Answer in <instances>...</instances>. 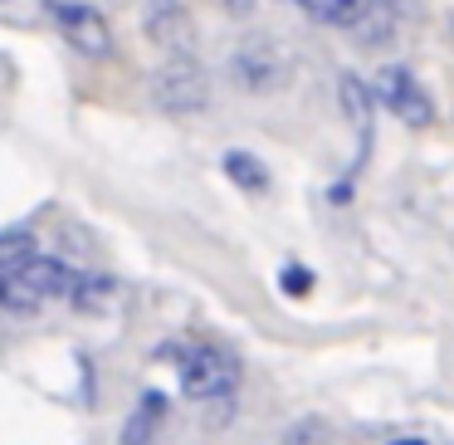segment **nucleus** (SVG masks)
I'll use <instances>...</instances> for the list:
<instances>
[{
	"instance_id": "f257e3e1",
	"label": "nucleus",
	"mask_w": 454,
	"mask_h": 445,
	"mask_svg": "<svg viewBox=\"0 0 454 445\" xmlns=\"http://www.w3.org/2000/svg\"><path fill=\"white\" fill-rule=\"evenodd\" d=\"M74 284H79V274H74L64 259L35 255L30 265L5 269V274H0V304L11 308V314H40L44 298L74 294Z\"/></svg>"
},
{
	"instance_id": "f03ea898",
	"label": "nucleus",
	"mask_w": 454,
	"mask_h": 445,
	"mask_svg": "<svg viewBox=\"0 0 454 445\" xmlns=\"http://www.w3.org/2000/svg\"><path fill=\"white\" fill-rule=\"evenodd\" d=\"M239 382V357L220 343H191L181 353V392L196 396V401H215L230 396Z\"/></svg>"
},
{
	"instance_id": "7ed1b4c3",
	"label": "nucleus",
	"mask_w": 454,
	"mask_h": 445,
	"mask_svg": "<svg viewBox=\"0 0 454 445\" xmlns=\"http://www.w3.org/2000/svg\"><path fill=\"white\" fill-rule=\"evenodd\" d=\"M152 99L167 113H200L210 103V79L191 54H171V60L152 74Z\"/></svg>"
},
{
	"instance_id": "20e7f679",
	"label": "nucleus",
	"mask_w": 454,
	"mask_h": 445,
	"mask_svg": "<svg viewBox=\"0 0 454 445\" xmlns=\"http://www.w3.org/2000/svg\"><path fill=\"white\" fill-rule=\"evenodd\" d=\"M44 11H50V20L59 25V35L79 54H89V60H108L113 54V30L93 5H83V0H50Z\"/></svg>"
},
{
	"instance_id": "39448f33",
	"label": "nucleus",
	"mask_w": 454,
	"mask_h": 445,
	"mask_svg": "<svg viewBox=\"0 0 454 445\" xmlns=\"http://www.w3.org/2000/svg\"><path fill=\"white\" fill-rule=\"evenodd\" d=\"M376 103H386L405 128H430V118H434L430 93L420 89V79L405 64H381V74H376Z\"/></svg>"
},
{
	"instance_id": "423d86ee",
	"label": "nucleus",
	"mask_w": 454,
	"mask_h": 445,
	"mask_svg": "<svg viewBox=\"0 0 454 445\" xmlns=\"http://www.w3.org/2000/svg\"><path fill=\"white\" fill-rule=\"evenodd\" d=\"M230 74H235L239 89L249 93H269L288 79V54L278 50L274 40H249L230 54Z\"/></svg>"
},
{
	"instance_id": "0eeeda50",
	"label": "nucleus",
	"mask_w": 454,
	"mask_h": 445,
	"mask_svg": "<svg viewBox=\"0 0 454 445\" xmlns=\"http://www.w3.org/2000/svg\"><path fill=\"white\" fill-rule=\"evenodd\" d=\"M142 30H147L152 44L171 54H191V15L181 0H147V11H142Z\"/></svg>"
},
{
	"instance_id": "6e6552de",
	"label": "nucleus",
	"mask_w": 454,
	"mask_h": 445,
	"mask_svg": "<svg viewBox=\"0 0 454 445\" xmlns=\"http://www.w3.org/2000/svg\"><path fill=\"white\" fill-rule=\"evenodd\" d=\"M161 416H167V396H161V392H142V401L132 406V416H128V425H122V441L118 445H152Z\"/></svg>"
},
{
	"instance_id": "1a4fd4ad",
	"label": "nucleus",
	"mask_w": 454,
	"mask_h": 445,
	"mask_svg": "<svg viewBox=\"0 0 454 445\" xmlns=\"http://www.w3.org/2000/svg\"><path fill=\"white\" fill-rule=\"evenodd\" d=\"M298 5L323 25H362L372 11V0H298Z\"/></svg>"
},
{
	"instance_id": "9d476101",
	"label": "nucleus",
	"mask_w": 454,
	"mask_h": 445,
	"mask_svg": "<svg viewBox=\"0 0 454 445\" xmlns=\"http://www.w3.org/2000/svg\"><path fill=\"white\" fill-rule=\"evenodd\" d=\"M342 113L356 123V132H362V142L372 147V93H366V83L362 79H352V74H342Z\"/></svg>"
},
{
	"instance_id": "9b49d317",
	"label": "nucleus",
	"mask_w": 454,
	"mask_h": 445,
	"mask_svg": "<svg viewBox=\"0 0 454 445\" xmlns=\"http://www.w3.org/2000/svg\"><path fill=\"white\" fill-rule=\"evenodd\" d=\"M74 308H89V314H113V308H118V284H113V279L79 274V284H74Z\"/></svg>"
},
{
	"instance_id": "f8f14e48",
	"label": "nucleus",
	"mask_w": 454,
	"mask_h": 445,
	"mask_svg": "<svg viewBox=\"0 0 454 445\" xmlns=\"http://www.w3.org/2000/svg\"><path fill=\"white\" fill-rule=\"evenodd\" d=\"M225 177L235 181V187H245V191H269V171H264V162L254 157V152H225Z\"/></svg>"
},
{
	"instance_id": "ddd939ff",
	"label": "nucleus",
	"mask_w": 454,
	"mask_h": 445,
	"mask_svg": "<svg viewBox=\"0 0 454 445\" xmlns=\"http://www.w3.org/2000/svg\"><path fill=\"white\" fill-rule=\"evenodd\" d=\"M35 255H40V245H35L25 230H5V235H0V274H5V269L30 265Z\"/></svg>"
},
{
	"instance_id": "4468645a",
	"label": "nucleus",
	"mask_w": 454,
	"mask_h": 445,
	"mask_svg": "<svg viewBox=\"0 0 454 445\" xmlns=\"http://www.w3.org/2000/svg\"><path fill=\"white\" fill-rule=\"evenodd\" d=\"M313 289V274H308L303 265H288L284 269V294H308Z\"/></svg>"
},
{
	"instance_id": "2eb2a0df",
	"label": "nucleus",
	"mask_w": 454,
	"mask_h": 445,
	"mask_svg": "<svg viewBox=\"0 0 454 445\" xmlns=\"http://www.w3.org/2000/svg\"><path fill=\"white\" fill-rule=\"evenodd\" d=\"M220 5H225L230 15H249V11H254V0H220Z\"/></svg>"
},
{
	"instance_id": "dca6fc26",
	"label": "nucleus",
	"mask_w": 454,
	"mask_h": 445,
	"mask_svg": "<svg viewBox=\"0 0 454 445\" xmlns=\"http://www.w3.org/2000/svg\"><path fill=\"white\" fill-rule=\"evenodd\" d=\"M395 445H425V441H420V435H405V441H395Z\"/></svg>"
}]
</instances>
